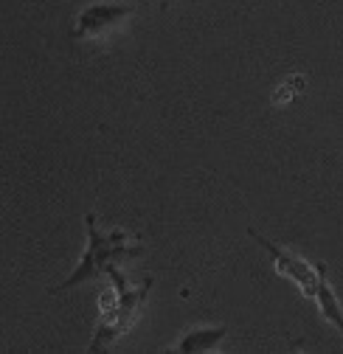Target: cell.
Wrapping results in <instances>:
<instances>
[{
	"label": "cell",
	"instance_id": "cell-1",
	"mask_svg": "<svg viewBox=\"0 0 343 354\" xmlns=\"http://www.w3.org/2000/svg\"><path fill=\"white\" fill-rule=\"evenodd\" d=\"M107 276H110V290L102 292L99 298V326H96V335H93V343L88 346L91 354L96 351H107L118 337H124L127 332H130L138 318H141V309L147 304V295L155 284V279H144V284L133 287L130 281H127L124 270L118 268V264H110L107 268Z\"/></svg>",
	"mask_w": 343,
	"mask_h": 354
},
{
	"label": "cell",
	"instance_id": "cell-2",
	"mask_svg": "<svg viewBox=\"0 0 343 354\" xmlns=\"http://www.w3.org/2000/svg\"><path fill=\"white\" fill-rule=\"evenodd\" d=\"M84 228H88V245H84L82 261L76 264L73 273L59 287H51V295H59V292L73 290L79 284L102 279V276H107L110 264H124V261L138 259L144 253V245L138 239H133V234H127V231H102L93 211L84 214Z\"/></svg>",
	"mask_w": 343,
	"mask_h": 354
},
{
	"label": "cell",
	"instance_id": "cell-3",
	"mask_svg": "<svg viewBox=\"0 0 343 354\" xmlns=\"http://www.w3.org/2000/svg\"><path fill=\"white\" fill-rule=\"evenodd\" d=\"M133 15H136V3H130V0H93V3L79 9V15L73 17L71 37L76 42L99 39L115 31L118 26H124Z\"/></svg>",
	"mask_w": 343,
	"mask_h": 354
},
{
	"label": "cell",
	"instance_id": "cell-4",
	"mask_svg": "<svg viewBox=\"0 0 343 354\" xmlns=\"http://www.w3.org/2000/svg\"><path fill=\"white\" fill-rule=\"evenodd\" d=\"M248 236L262 245V250L270 256V261H273V268H276L279 276L293 281L298 290L304 292V298H315V290H318V281H321V273H324V261L310 264L307 259L290 253L287 248L270 242L268 236H262L259 231H253V228H248Z\"/></svg>",
	"mask_w": 343,
	"mask_h": 354
},
{
	"label": "cell",
	"instance_id": "cell-5",
	"mask_svg": "<svg viewBox=\"0 0 343 354\" xmlns=\"http://www.w3.org/2000/svg\"><path fill=\"white\" fill-rule=\"evenodd\" d=\"M228 326L225 324H214V326H194L189 329L175 346H172V351L178 354H208V351H217L223 346V340L228 337Z\"/></svg>",
	"mask_w": 343,
	"mask_h": 354
},
{
	"label": "cell",
	"instance_id": "cell-6",
	"mask_svg": "<svg viewBox=\"0 0 343 354\" xmlns=\"http://www.w3.org/2000/svg\"><path fill=\"white\" fill-rule=\"evenodd\" d=\"M313 301H315V306H318L321 318L343 335V309H340L337 295H335V290H332V284H329L326 264H324V273H321V281H318V290H315V298H313Z\"/></svg>",
	"mask_w": 343,
	"mask_h": 354
},
{
	"label": "cell",
	"instance_id": "cell-7",
	"mask_svg": "<svg viewBox=\"0 0 343 354\" xmlns=\"http://www.w3.org/2000/svg\"><path fill=\"white\" fill-rule=\"evenodd\" d=\"M302 87H304V76H290V79L279 87V91L273 93V104H287L298 91H302Z\"/></svg>",
	"mask_w": 343,
	"mask_h": 354
}]
</instances>
